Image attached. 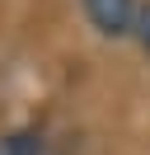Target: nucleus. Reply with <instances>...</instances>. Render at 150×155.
<instances>
[{"mask_svg": "<svg viewBox=\"0 0 150 155\" xmlns=\"http://www.w3.org/2000/svg\"><path fill=\"white\" fill-rule=\"evenodd\" d=\"M84 19L99 38H131L136 33V14H141V0H80Z\"/></svg>", "mask_w": 150, "mask_h": 155, "instance_id": "nucleus-1", "label": "nucleus"}, {"mask_svg": "<svg viewBox=\"0 0 150 155\" xmlns=\"http://www.w3.org/2000/svg\"><path fill=\"white\" fill-rule=\"evenodd\" d=\"M0 155H52V146L33 127H14V132H0Z\"/></svg>", "mask_w": 150, "mask_h": 155, "instance_id": "nucleus-2", "label": "nucleus"}, {"mask_svg": "<svg viewBox=\"0 0 150 155\" xmlns=\"http://www.w3.org/2000/svg\"><path fill=\"white\" fill-rule=\"evenodd\" d=\"M131 38L141 42V52L150 57V0H141V14H136V33Z\"/></svg>", "mask_w": 150, "mask_h": 155, "instance_id": "nucleus-3", "label": "nucleus"}]
</instances>
